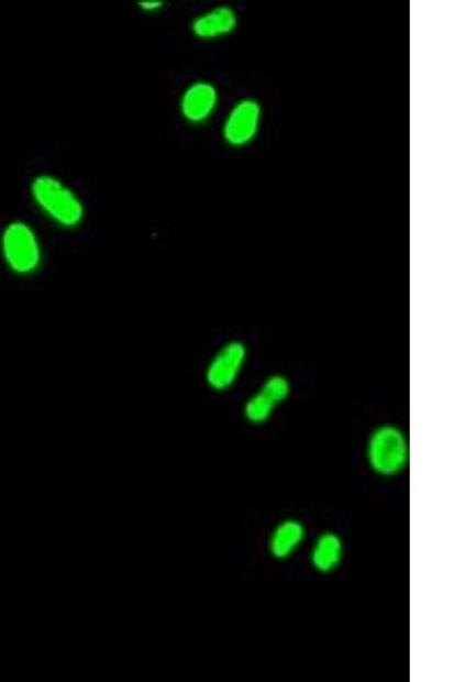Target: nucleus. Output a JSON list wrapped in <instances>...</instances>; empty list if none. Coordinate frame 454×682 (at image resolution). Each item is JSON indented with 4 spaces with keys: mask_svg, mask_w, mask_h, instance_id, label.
I'll return each instance as SVG.
<instances>
[{
    "mask_svg": "<svg viewBox=\"0 0 454 682\" xmlns=\"http://www.w3.org/2000/svg\"><path fill=\"white\" fill-rule=\"evenodd\" d=\"M29 191L34 207L57 228L75 230L84 223L87 215L84 199L60 178L36 175L30 182Z\"/></svg>",
    "mask_w": 454,
    "mask_h": 682,
    "instance_id": "obj_1",
    "label": "nucleus"
},
{
    "mask_svg": "<svg viewBox=\"0 0 454 682\" xmlns=\"http://www.w3.org/2000/svg\"><path fill=\"white\" fill-rule=\"evenodd\" d=\"M0 258L18 278L36 276L45 261L42 238L30 222L14 219L0 230Z\"/></svg>",
    "mask_w": 454,
    "mask_h": 682,
    "instance_id": "obj_2",
    "label": "nucleus"
},
{
    "mask_svg": "<svg viewBox=\"0 0 454 682\" xmlns=\"http://www.w3.org/2000/svg\"><path fill=\"white\" fill-rule=\"evenodd\" d=\"M366 459L377 475L391 477L409 463V441L405 431L394 424L377 426L369 435Z\"/></svg>",
    "mask_w": 454,
    "mask_h": 682,
    "instance_id": "obj_3",
    "label": "nucleus"
},
{
    "mask_svg": "<svg viewBox=\"0 0 454 682\" xmlns=\"http://www.w3.org/2000/svg\"><path fill=\"white\" fill-rule=\"evenodd\" d=\"M248 348L242 340L225 341L211 359L204 370V383L209 389L225 393L239 382L248 361Z\"/></svg>",
    "mask_w": 454,
    "mask_h": 682,
    "instance_id": "obj_4",
    "label": "nucleus"
},
{
    "mask_svg": "<svg viewBox=\"0 0 454 682\" xmlns=\"http://www.w3.org/2000/svg\"><path fill=\"white\" fill-rule=\"evenodd\" d=\"M291 393V382L285 374L268 375L261 387L244 402L242 408L244 419L255 426L268 422L277 407L288 400Z\"/></svg>",
    "mask_w": 454,
    "mask_h": 682,
    "instance_id": "obj_5",
    "label": "nucleus"
},
{
    "mask_svg": "<svg viewBox=\"0 0 454 682\" xmlns=\"http://www.w3.org/2000/svg\"><path fill=\"white\" fill-rule=\"evenodd\" d=\"M263 109L255 98H242L228 113L222 128L224 142L232 147L250 145L257 136Z\"/></svg>",
    "mask_w": 454,
    "mask_h": 682,
    "instance_id": "obj_6",
    "label": "nucleus"
},
{
    "mask_svg": "<svg viewBox=\"0 0 454 682\" xmlns=\"http://www.w3.org/2000/svg\"><path fill=\"white\" fill-rule=\"evenodd\" d=\"M219 105L220 92L217 86L206 80H197L188 85L182 91L179 99V111L187 123L199 125L213 118Z\"/></svg>",
    "mask_w": 454,
    "mask_h": 682,
    "instance_id": "obj_7",
    "label": "nucleus"
},
{
    "mask_svg": "<svg viewBox=\"0 0 454 682\" xmlns=\"http://www.w3.org/2000/svg\"><path fill=\"white\" fill-rule=\"evenodd\" d=\"M237 14L228 6H220L198 14L191 22V32L200 41L229 36L237 28Z\"/></svg>",
    "mask_w": 454,
    "mask_h": 682,
    "instance_id": "obj_8",
    "label": "nucleus"
},
{
    "mask_svg": "<svg viewBox=\"0 0 454 682\" xmlns=\"http://www.w3.org/2000/svg\"><path fill=\"white\" fill-rule=\"evenodd\" d=\"M304 538L306 528L299 520H285L278 524L270 534L268 540L269 554L279 561L287 560L298 551Z\"/></svg>",
    "mask_w": 454,
    "mask_h": 682,
    "instance_id": "obj_9",
    "label": "nucleus"
},
{
    "mask_svg": "<svg viewBox=\"0 0 454 682\" xmlns=\"http://www.w3.org/2000/svg\"><path fill=\"white\" fill-rule=\"evenodd\" d=\"M344 544L342 538L333 531L320 535L312 544L310 562L317 571L330 573L339 568L343 560Z\"/></svg>",
    "mask_w": 454,
    "mask_h": 682,
    "instance_id": "obj_10",
    "label": "nucleus"
},
{
    "mask_svg": "<svg viewBox=\"0 0 454 682\" xmlns=\"http://www.w3.org/2000/svg\"><path fill=\"white\" fill-rule=\"evenodd\" d=\"M140 11L148 14L160 12L165 8V3L162 0H142L137 3Z\"/></svg>",
    "mask_w": 454,
    "mask_h": 682,
    "instance_id": "obj_11",
    "label": "nucleus"
}]
</instances>
